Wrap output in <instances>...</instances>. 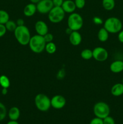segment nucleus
<instances>
[{
    "mask_svg": "<svg viewBox=\"0 0 123 124\" xmlns=\"http://www.w3.org/2000/svg\"><path fill=\"white\" fill-rule=\"evenodd\" d=\"M110 70L114 73H119L123 71V61L116 60L111 63L110 65Z\"/></svg>",
    "mask_w": 123,
    "mask_h": 124,
    "instance_id": "obj_14",
    "label": "nucleus"
},
{
    "mask_svg": "<svg viewBox=\"0 0 123 124\" xmlns=\"http://www.w3.org/2000/svg\"><path fill=\"white\" fill-rule=\"evenodd\" d=\"M93 111L96 117L103 119L109 116L110 109L107 103L104 102H98L94 105Z\"/></svg>",
    "mask_w": 123,
    "mask_h": 124,
    "instance_id": "obj_6",
    "label": "nucleus"
},
{
    "mask_svg": "<svg viewBox=\"0 0 123 124\" xmlns=\"http://www.w3.org/2000/svg\"><path fill=\"white\" fill-rule=\"evenodd\" d=\"M93 22L95 24H96V25H101L103 23V21L101 19L100 17L98 16H95L93 18Z\"/></svg>",
    "mask_w": 123,
    "mask_h": 124,
    "instance_id": "obj_31",
    "label": "nucleus"
},
{
    "mask_svg": "<svg viewBox=\"0 0 123 124\" xmlns=\"http://www.w3.org/2000/svg\"><path fill=\"white\" fill-rule=\"evenodd\" d=\"M111 94L115 97H118L123 94V83H117L113 85L111 88Z\"/></svg>",
    "mask_w": 123,
    "mask_h": 124,
    "instance_id": "obj_16",
    "label": "nucleus"
},
{
    "mask_svg": "<svg viewBox=\"0 0 123 124\" xmlns=\"http://www.w3.org/2000/svg\"><path fill=\"white\" fill-rule=\"evenodd\" d=\"M65 75H66V72H65V69H62L58 71L57 74V78L59 79H62L63 78H64Z\"/></svg>",
    "mask_w": 123,
    "mask_h": 124,
    "instance_id": "obj_29",
    "label": "nucleus"
},
{
    "mask_svg": "<svg viewBox=\"0 0 123 124\" xmlns=\"http://www.w3.org/2000/svg\"><path fill=\"white\" fill-rule=\"evenodd\" d=\"M81 56H82V58L83 59L89 60V59L93 58L92 50H91L90 49H88V48L84 49L81 52Z\"/></svg>",
    "mask_w": 123,
    "mask_h": 124,
    "instance_id": "obj_21",
    "label": "nucleus"
},
{
    "mask_svg": "<svg viewBox=\"0 0 123 124\" xmlns=\"http://www.w3.org/2000/svg\"><path fill=\"white\" fill-rule=\"evenodd\" d=\"M6 31H7V29H6L4 24H0V38L2 37L4 35H5Z\"/></svg>",
    "mask_w": 123,
    "mask_h": 124,
    "instance_id": "obj_32",
    "label": "nucleus"
},
{
    "mask_svg": "<svg viewBox=\"0 0 123 124\" xmlns=\"http://www.w3.org/2000/svg\"><path fill=\"white\" fill-rule=\"evenodd\" d=\"M9 15L6 11L0 10V24H5L9 20Z\"/></svg>",
    "mask_w": 123,
    "mask_h": 124,
    "instance_id": "obj_22",
    "label": "nucleus"
},
{
    "mask_svg": "<svg viewBox=\"0 0 123 124\" xmlns=\"http://www.w3.org/2000/svg\"><path fill=\"white\" fill-rule=\"evenodd\" d=\"M103 124H115V121L114 119L111 116H108L102 119Z\"/></svg>",
    "mask_w": 123,
    "mask_h": 124,
    "instance_id": "obj_27",
    "label": "nucleus"
},
{
    "mask_svg": "<svg viewBox=\"0 0 123 124\" xmlns=\"http://www.w3.org/2000/svg\"><path fill=\"white\" fill-rule=\"evenodd\" d=\"M30 1L31 3H33V4H36L38 3V2H39L40 1H41V0H30Z\"/></svg>",
    "mask_w": 123,
    "mask_h": 124,
    "instance_id": "obj_39",
    "label": "nucleus"
},
{
    "mask_svg": "<svg viewBox=\"0 0 123 124\" xmlns=\"http://www.w3.org/2000/svg\"><path fill=\"white\" fill-rule=\"evenodd\" d=\"M16 24L18 26H20V25H24V21L21 18H19L18 20L16 21Z\"/></svg>",
    "mask_w": 123,
    "mask_h": 124,
    "instance_id": "obj_35",
    "label": "nucleus"
},
{
    "mask_svg": "<svg viewBox=\"0 0 123 124\" xmlns=\"http://www.w3.org/2000/svg\"><path fill=\"white\" fill-rule=\"evenodd\" d=\"M76 8L78 9H82L85 6L86 0H74Z\"/></svg>",
    "mask_w": 123,
    "mask_h": 124,
    "instance_id": "obj_26",
    "label": "nucleus"
},
{
    "mask_svg": "<svg viewBox=\"0 0 123 124\" xmlns=\"http://www.w3.org/2000/svg\"><path fill=\"white\" fill-rule=\"evenodd\" d=\"M34 104L36 108L39 111L43 112L47 111L51 107V99H49V97L43 93L37 94L35 96Z\"/></svg>",
    "mask_w": 123,
    "mask_h": 124,
    "instance_id": "obj_4",
    "label": "nucleus"
},
{
    "mask_svg": "<svg viewBox=\"0 0 123 124\" xmlns=\"http://www.w3.org/2000/svg\"><path fill=\"white\" fill-rule=\"evenodd\" d=\"M102 6L106 10H112L115 6V0H102Z\"/></svg>",
    "mask_w": 123,
    "mask_h": 124,
    "instance_id": "obj_19",
    "label": "nucleus"
},
{
    "mask_svg": "<svg viewBox=\"0 0 123 124\" xmlns=\"http://www.w3.org/2000/svg\"><path fill=\"white\" fill-rule=\"evenodd\" d=\"M72 30H71V29H69V27H68L67 29H66V33L68 34V35H69L70 34H71V33H72Z\"/></svg>",
    "mask_w": 123,
    "mask_h": 124,
    "instance_id": "obj_37",
    "label": "nucleus"
},
{
    "mask_svg": "<svg viewBox=\"0 0 123 124\" xmlns=\"http://www.w3.org/2000/svg\"><path fill=\"white\" fill-rule=\"evenodd\" d=\"M48 19L49 21L54 24H57L63 20L65 16V12L62 7H53L50 12L48 13Z\"/></svg>",
    "mask_w": 123,
    "mask_h": 124,
    "instance_id": "obj_7",
    "label": "nucleus"
},
{
    "mask_svg": "<svg viewBox=\"0 0 123 124\" xmlns=\"http://www.w3.org/2000/svg\"><path fill=\"white\" fill-rule=\"evenodd\" d=\"M54 7L52 0H41L36 4L37 11L41 14H47Z\"/></svg>",
    "mask_w": 123,
    "mask_h": 124,
    "instance_id": "obj_8",
    "label": "nucleus"
},
{
    "mask_svg": "<svg viewBox=\"0 0 123 124\" xmlns=\"http://www.w3.org/2000/svg\"><path fill=\"white\" fill-rule=\"evenodd\" d=\"M46 42L43 36L39 35L31 36L28 46L33 52L35 53H41L45 48Z\"/></svg>",
    "mask_w": 123,
    "mask_h": 124,
    "instance_id": "obj_2",
    "label": "nucleus"
},
{
    "mask_svg": "<svg viewBox=\"0 0 123 124\" xmlns=\"http://www.w3.org/2000/svg\"><path fill=\"white\" fill-rule=\"evenodd\" d=\"M20 110L17 107H13L8 110V116L11 121H17L20 117Z\"/></svg>",
    "mask_w": 123,
    "mask_h": 124,
    "instance_id": "obj_17",
    "label": "nucleus"
},
{
    "mask_svg": "<svg viewBox=\"0 0 123 124\" xmlns=\"http://www.w3.org/2000/svg\"><path fill=\"white\" fill-rule=\"evenodd\" d=\"M43 38H44L45 41L46 43H48V42H53V38H54V36L52 35L51 33H47L46 35H45L43 36Z\"/></svg>",
    "mask_w": 123,
    "mask_h": 124,
    "instance_id": "obj_28",
    "label": "nucleus"
},
{
    "mask_svg": "<svg viewBox=\"0 0 123 124\" xmlns=\"http://www.w3.org/2000/svg\"><path fill=\"white\" fill-rule=\"evenodd\" d=\"M118 38L119 42L123 44V30H121L118 33Z\"/></svg>",
    "mask_w": 123,
    "mask_h": 124,
    "instance_id": "obj_34",
    "label": "nucleus"
},
{
    "mask_svg": "<svg viewBox=\"0 0 123 124\" xmlns=\"http://www.w3.org/2000/svg\"><path fill=\"white\" fill-rule=\"evenodd\" d=\"M45 50L46 52L48 53H49V54H53V53H55V51H56L57 47L54 42H48V43L46 44Z\"/></svg>",
    "mask_w": 123,
    "mask_h": 124,
    "instance_id": "obj_23",
    "label": "nucleus"
},
{
    "mask_svg": "<svg viewBox=\"0 0 123 124\" xmlns=\"http://www.w3.org/2000/svg\"><path fill=\"white\" fill-rule=\"evenodd\" d=\"M10 82L8 78L6 75H1L0 76V85L2 88H8L10 87Z\"/></svg>",
    "mask_w": 123,
    "mask_h": 124,
    "instance_id": "obj_20",
    "label": "nucleus"
},
{
    "mask_svg": "<svg viewBox=\"0 0 123 124\" xmlns=\"http://www.w3.org/2000/svg\"><path fill=\"white\" fill-rule=\"evenodd\" d=\"M104 28L109 33H118L123 29V23L116 17H110L105 21Z\"/></svg>",
    "mask_w": 123,
    "mask_h": 124,
    "instance_id": "obj_3",
    "label": "nucleus"
},
{
    "mask_svg": "<svg viewBox=\"0 0 123 124\" xmlns=\"http://www.w3.org/2000/svg\"><path fill=\"white\" fill-rule=\"evenodd\" d=\"M66 104V99L63 96L57 94L54 96L51 99V105L55 109H62L65 106Z\"/></svg>",
    "mask_w": 123,
    "mask_h": 124,
    "instance_id": "obj_10",
    "label": "nucleus"
},
{
    "mask_svg": "<svg viewBox=\"0 0 123 124\" xmlns=\"http://www.w3.org/2000/svg\"><path fill=\"white\" fill-rule=\"evenodd\" d=\"M7 124H19L17 121H10L9 122H7Z\"/></svg>",
    "mask_w": 123,
    "mask_h": 124,
    "instance_id": "obj_38",
    "label": "nucleus"
},
{
    "mask_svg": "<svg viewBox=\"0 0 123 124\" xmlns=\"http://www.w3.org/2000/svg\"><path fill=\"white\" fill-rule=\"evenodd\" d=\"M122 83H123V80H122Z\"/></svg>",
    "mask_w": 123,
    "mask_h": 124,
    "instance_id": "obj_40",
    "label": "nucleus"
},
{
    "mask_svg": "<svg viewBox=\"0 0 123 124\" xmlns=\"http://www.w3.org/2000/svg\"><path fill=\"white\" fill-rule=\"evenodd\" d=\"M7 115V108L2 103L0 102V121L5 119Z\"/></svg>",
    "mask_w": 123,
    "mask_h": 124,
    "instance_id": "obj_25",
    "label": "nucleus"
},
{
    "mask_svg": "<svg viewBox=\"0 0 123 124\" xmlns=\"http://www.w3.org/2000/svg\"><path fill=\"white\" fill-rule=\"evenodd\" d=\"M98 39L101 42H106L109 39V33L104 29V28H101L99 30L98 32Z\"/></svg>",
    "mask_w": 123,
    "mask_h": 124,
    "instance_id": "obj_18",
    "label": "nucleus"
},
{
    "mask_svg": "<svg viewBox=\"0 0 123 124\" xmlns=\"http://www.w3.org/2000/svg\"><path fill=\"white\" fill-rule=\"evenodd\" d=\"M52 1L55 7H62L64 0H52Z\"/></svg>",
    "mask_w": 123,
    "mask_h": 124,
    "instance_id": "obj_33",
    "label": "nucleus"
},
{
    "mask_svg": "<svg viewBox=\"0 0 123 124\" xmlns=\"http://www.w3.org/2000/svg\"><path fill=\"white\" fill-rule=\"evenodd\" d=\"M69 40L72 46H77L82 42V35L78 31H72L69 36Z\"/></svg>",
    "mask_w": 123,
    "mask_h": 124,
    "instance_id": "obj_12",
    "label": "nucleus"
},
{
    "mask_svg": "<svg viewBox=\"0 0 123 124\" xmlns=\"http://www.w3.org/2000/svg\"><path fill=\"white\" fill-rule=\"evenodd\" d=\"M8 93V91H7V88H2V91H1V93H2V95H6Z\"/></svg>",
    "mask_w": 123,
    "mask_h": 124,
    "instance_id": "obj_36",
    "label": "nucleus"
},
{
    "mask_svg": "<svg viewBox=\"0 0 123 124\" xmlns=\"http://www.w3.org/2000/svg\"><path fill=\"white\" fill-rule=\"evenodd\" d=\"M4 25L7 30L9 31H14L18 26L16 23L11 20H8Z\"/></svg>",
    "mask_w": 123,
    "mask_h": 124,
    "instance_id": "obj_24",
    "label": "nucleus"
},
{
    "mask_svg": "<svg viewBox=\"0 0 123 124\" xmlns=\"http://www.w3.org/2000/svg\"><path fill=\"white\" fill-rule=\"evenodd\" d=\"M89 124H103V121L102 119L96 117L90 121Z\"/></svg>",
    "mask_w": 123,
    "mask_h": 124,
    "instance_id": "obj_30",
    "label": "nucleus"
},
{
    "mask_svg": "<svg viewBox=\"0 0 123 124\" xmlns=\"http://www.w3.org/2000/svg\"><path fill=\"white\" fill-rule=\"evenodd\" d=\"M83 25V19L80 15L75 12L69 15L68 18V27L72 31H78Z\"/></svg>",
    "mask_w": 123,
    "mask_h": 124,
    "instance_id": "obj_5",
    "label": "nucleus"
},
{
    "mask_svg": "<svg viewBox=\"0 0 123 124\" xmlns=\"http://www.w3.org/2000/svg\"><path fill=\"white\" fill-rule=\"evenodd\" d=\"M14 35L16 39L22 46L28 45L31 39V34L30 30L25 25L17 26L14 31Z\"/></svg>",
    "mask_w": 123,
    "mask_h": 124,
    "instance_id": "obj_1",
    "label": "nucleus"
},
{
    "mask_svg": "<svg viewBox=\"0 0 123 124\" xmlns=\"http://www.w3.org/2000/svg\"><path fill=\"white\" fill-rule=\"evenodd\" d=\"M62 8L65 13H72L75 10L76 6L74 1L72 0H65L62 5Z\"/></svg>",
    "mask_w": 123,
    "mask_h": 124,
    "instance_id": "obj_13",
    "label": "nucleus"
},
{
    "mask_svg": "<svg viewBox=\"0 0 123 124\" xmlns=\"http://www.w3.org/2000/svg\"><path fill=\"white\" fill-rule=\"evenodd\" d=\"M93 58L98 62H104L108 58L107 50L102 47H97L92 50Z\"/></svg>",
    "mask_w": 123,
    "mask_h": 124,
    "instance_id": "obj_9",
    "label": "nucleus"
},
{
    "mask_svg": "<svg viewBox=\"0 0 123 124\" xmlns=\"http://www.w3.org/2000/svg\"><path fill=\"white\" fill-rule=\"evenodd\" d=\"M35 30L37 35L43 36L48 33V27L47 24L43 21H38L34 25Z\"/></svg>",
    "mask_w": 123,
    "mask_h": 124,
    "instance_id": "obj_11",
    "label": "nucleus"
},
{
    "mask_svg": "<svg viewBox=\"0 0 123 124\" xmlns=\"http://www.w3.org/2000/svg\"><path fill=\"white\" fill-rule=\"evenodd\" d=\"M37 11L36 4L33 3H30L25 6L23 10L24 15L27 17H31L35 14Z\"/></svg>",
    "mask_w": 123,
    "mask_h": 124,
    "instance_id": "obj_15",
    "label": "nucleus"
}]
</instances>
